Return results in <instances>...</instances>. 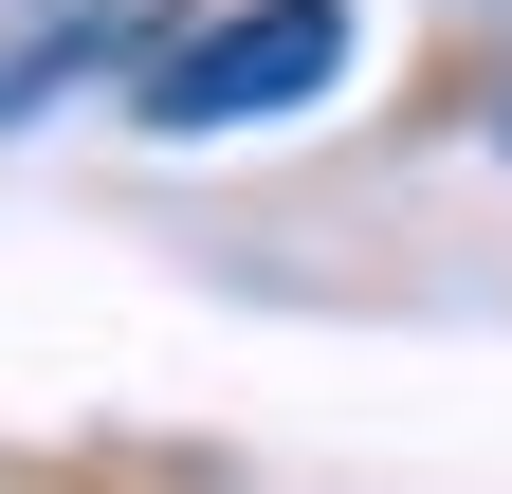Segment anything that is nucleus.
<instances>
[{
    "mask_svg": "<svg viewBox=\"0 0 512 494\" xmlns=\"http://www.w3.org/2000/svg\"><path fill=\"white\" fill-rule=\"evenodd\" d=\"M494 147H512V92H494Z\"/></svg>",
    "mask_w": 512,
    "mask_h": 494,
    "instance_id": "nucleus-3",
    "label": "nucleus"
},
{
    "mask_svg": "<svg viewBox=\"0 0 512 494\" xmlns=\"http://www.w3.org/2000/svg\"><path fill=\"white\" fill-rule=\"evenodd\" d=\"M330 74H348V0H238V19H183L147 74H128V110H147L165 147H220V129L311 110Z\"/></svg>",
    "mask_w": 512,
    "mask_h": 494,
    "instance_id": "nucleus-1",
    "label": "nucleus"
},
{
    "mask_svg": "<svg viewBox=\"0 0 512 494\" xmlns=\"http://www.w3.org/2000/svg\"><path fill=\"white\" fill-rule=\"evenodd\" d=\"M147 19L165 0H19V19H0V129H37V110L92 92V74H147Z\"/></svg>",
    "mask_w": 512,
    "mask_h": 494,
    "instance_id": "nucleus-2",
    "label": "nucleus"
}]
</instances>
